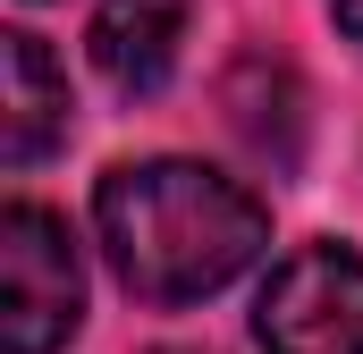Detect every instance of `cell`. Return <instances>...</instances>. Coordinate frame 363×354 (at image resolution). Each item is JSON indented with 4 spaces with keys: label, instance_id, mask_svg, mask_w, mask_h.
Listing matches in <instances>:
<instances>
[{
    "label": "cell",
    "instance_id": "6da1fadb",
    "mask_svg": "<svg viewBox=\"0 0 363 354\" xmlns=\"http://www.w3.org/2000/svg\"><path fill=\"white\" fill-rule=\"evenodd\" d=\"M101 253L127 295L144 304H203L237 270L262 262L271 211L254 185L203 169V161H127L93 194Z\"/></svg>",
    "mask_w": 363,
    "mask_h": 354
},
{
    "label": "cell",
    "instance_id": "7a4b0ae2",
    "mask_svg": "<svg viewBox=\"0 0 363 354\" xmlns=\"http://www.w3.org/2000/svg\"><path fill=\"white\" fill-rule=\"evenodd\" d=\"M85 321V270L68 219L9 202L0 211V354H60Z\"/></svg>",
    "mask_w": 363,
    "mask_h": 354
},
{
    "label": "cell",
    "instance_id": "3957f363",
    "mask_svg": "<svg viewBox=\"0 0 363 354\" xmlns=\"http://www.w3.org/2000/svg\"><path fill=\"white\" fill-rule=\"evenodd\" d=\"M262 354H363V253L296 245L254 304Z\"/></svg>",
    "mask_w": 363,
    "mask_h": 354
},
{
    "label": "cell",
    "instance_id": "277c9868",
    "mask_svg": "<svg viewBox=\"0 0 363 354\" xmlns=\"http://www.w3.org/2000/svg\"><path fill=\"white\" fill-rule=\"evenodd\" d=\"M60 144H68V76L34 34H0V161L34 169Z\"/></svg>",
    "mask_w": 363,
    "mask_h": 354
},
{
    "label": "cell",
    "instance_id": "5b68a950",
    "mask_svg": "<svg viewBox=\"0 0 363 354\" xmlns=\"http://www.w3.org/2000/svg\"><path fill=\"white\" fill-rule=\"evenodd\" d=\"M186 8L194 0H101L93 8V68L110 76V93H161V76L178 68Z\"/></svg>",
    "mask_w": 363,
    "mask_h": 354
},
{
    "label": "cell",
    "instance_id": "8992f818",
    "mask_svg": "<svg viewBox=\"0 0 363 354\" xmlns=\"http://www.w3.org/2000/svg\"><path fill=\"white\" fill-rule=\"evenodd\" d=\"M330 17H338V25H347V34L363 42V0H330Z\"/></svg>",
    "mask_w": 363,
    "mask_h": 354
},
{
    "label": "cell",
    "instance_id": "52a82bcc",
    "mask_svg": "<svg viewBox=\"0 0 363 354\" xmlns=\"http://www.w3.org/2000/svg\"><path fill=\"white\" fill-rule=\"evenodd\" d=\"M161 354H203V346H161Z\"/></svg>",
    "mask_w": 363,
    "mask_h": 354
}]
</instances>
